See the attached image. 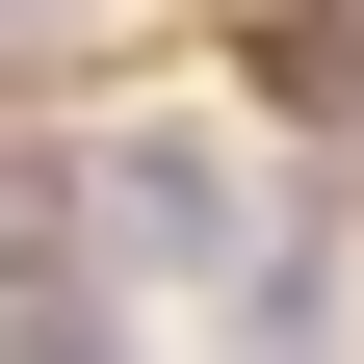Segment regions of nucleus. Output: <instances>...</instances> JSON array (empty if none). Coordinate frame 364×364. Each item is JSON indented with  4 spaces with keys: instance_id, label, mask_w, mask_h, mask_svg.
Segmentation results:
<instances>
[{
    "instance_id": "obj_1",
    "label": "nucleus",
    "mask_w": 364,
    "mask_h": 364,
    "mask_svg": "<svg viewBox=\"0 0 364 364\" xmlns=\"http://www.w3.org/2000/svg\"><path fill=\"white\" fill-rule=\"evenodd\" d=\"M26 287H53V182H0V312H26Z\"/></svg>"
}]
</instances>
